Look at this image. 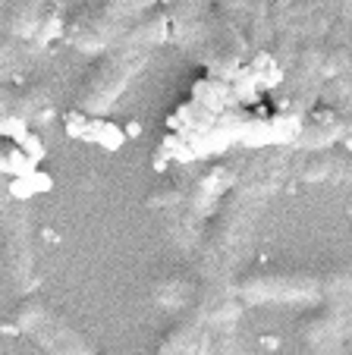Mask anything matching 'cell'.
Here are the masks:
<instances>
[{"label": "cell", "instance_id": "52a82bcc", "mask_svg": "<svg viewBox=\"0 0 352 355\" xmlns=\"http://www.w3.org/2000/svg\"><path fill=\"white\" fill-rule=\"evenodd\" d=\"M346 330H352V302L346 305Z\"/></svg>", "mask_w": 352, "mask_h": 355}, {"label": "cell", "instance_id": "7a4b0ae2", "mask_svg": "<svg viewBox=\"0 0 352 355\" xmlns=\"http://www.w3.org/2000/svg\"><path fill=\"white\" fill-rule=\"evenodd\" d=\"M139 63H142V54H135V47H117V51H110V54L88 73L85 85H82V92H79V104L85 110H92V114L107 110L113 104V98L126 88L129 76H133V69L139 67Z\"/></svg>", "mask_w": 352, "mask_h": 355}, {"label": "cell", "instance_id": "277c9868", "mask_svg": "<svg viewBox=\"0 0 352 355\" xmlns=\"http://www.w3.org/2000/svg\"><path fill=\"white\" fill-rule=\"evenodd\" d=\"M302 336H305L312 346H330L340 340V334H346V305L337 302H327L324 309H318L315 315L302 318Z\"/></svg>", "mask_w": 352, "mask_h": 355}, {"label": "cell", "instance_id": "6da1fadb", "mask_svg": "<svg viewBox=\"0 0 352 355\" xmlns=\"http://www.w3.org/2000/svg\"><path fill=\"white\" fill-rule=\"evenodd\" d=\"M233 293L252 302H302L321 295V274L308 270H249L233 283Z\"/></svg>", "mask_w": 352, "mask_h": 355}, {"label": "cell", "instance_id": "5b68a950", "mask_svg": "<svg viewBox=\"0 0 352 355\" xmlns=\"http://www.w3.org/2000/svg\"><path fill=\"white\" fill-rule=\"evenodd\" d=\"M337 139H343V120L333 110H315L308 116V123L302 126V145L315 148V151L333 145Z\"/></svg>", "mask_w": 352, "mask_h": 355}, {"label": "cell", "instance_id": "3957f363", "mask_svg": "<svg viewBox=\"0 0 352 355\" xmlns=\"http://www.w3.org/2000/svg\"><path fill=\"white\" fill-rule=\"evenodd\" d=\"M16 318H19L22 330L35 334L41 343H47V346H57V349H63V352H92V349H88V343L82 340L73 327H67L60 318L47 309L44 302H38V299L22 302L19 315H16Z\"/></svg>", "mask_w": 352, "mask_h": 355}, {"label": "cell", "instance_id": "8992f818", "mask_svg": "<svg viewBox=\"0 0 352 355\" xmlns=\"http://www.w3.org/2000/svg\"><path fill=\"white\" fill-rule=\"evenodd\" d=\"M154 293H158V302H164V305H173V302H183L180 295L186 293V286H183L176 277H173V280L158 283V289H154Z\"/></svg>", "mask_w": 352, "mask_h": 355}]
</instances>
